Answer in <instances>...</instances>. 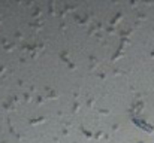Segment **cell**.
I'll use <instances>...</instances> for the list:
<instances>
[{"label":"cell","instance_id":"1","mask_svg":"<svg viewBox=\"0 0 154 143\" xmlns=\"http://www.w3.org/2000/svg\"><path fill=\"white\" fill-rule=\"evenodd\" d=\"M133 122H135L136 125H139L141 128H144L145 131H148V133H153L154 131L153 125H150V124H147V122H144V121H141V119H133Z\"/></svg>","mask_w":154,"mask_h":143}]
</instances>
